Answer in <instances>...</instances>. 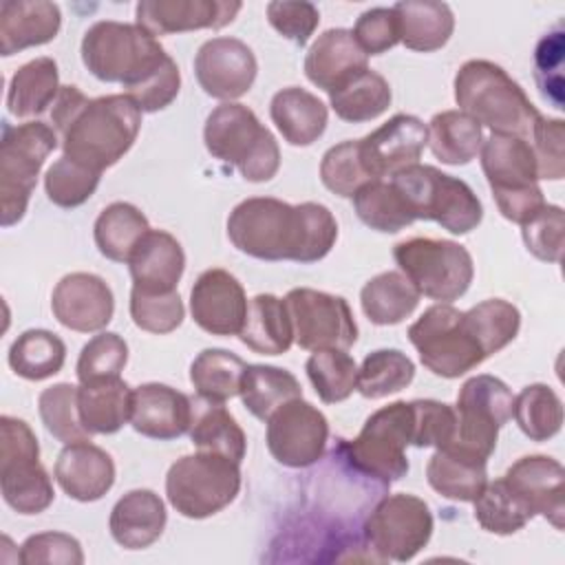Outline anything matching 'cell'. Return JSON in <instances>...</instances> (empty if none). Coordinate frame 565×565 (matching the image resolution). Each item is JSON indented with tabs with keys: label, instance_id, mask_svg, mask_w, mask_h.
Masks as SVG:
<instances>
[{
	"label": "cell",
	"instance_id": "cell-2",
	"mask_svg": "<svg viewBox=\"0 0 565 565\" xmlns=\"http://www.w3.org/2000/svg\"><path fill=\"white\" fill-rule=\"evenodd\" d=\"M455 102L461 113L494 135L530 139L539 119L536 106L525 90L494 62L468 60L455 75Z\"/></svg>",
	"mask_w": 565,
	"mask_h": 565
},
{
	"label": "cell",
	"instance_id": "cell-10",
	"mask_svg": "<svg viewBox=\"0 0 565 565\" xmlns=\"http://www.w3.org/2000/svg\"><path fill=\"white\" fill-rule=\"evenodd\" d=\"M241 463L196 450L177 459L166 475V497L185 519H207L227 508L241 490Z\"/></svg>",
	"mask_w": 565,
	"mask_h": 565
},
{
	"label": "cell",
	"instance_id": "cell-34",
	"mask_svg": "<svg viewBox=\"0 0 565 565\" xmlns=\"http://www.w3.org/2000/svg\"><path fill=\"white\" fill-rule=\"evenodd\" d=\"M241 342L260 355H282L294 344V327L285 300L274 294H258L247 305Z\"/></svg>",
	"mask_w": 565,
	"mask_h": 565
},
{
	"label": "cell",
	"instance_id": "cell-5",
	"mask_svg": "<svg viewBox=\"0 0 565 565\" xmlns=\"http://www.w3.org/2000/svg\"><path fill=\"white\" fill-rule=\"evenodd\" d=\"M168 57L154 35L137 22L99 20L82 38V62L99 82L137 84Z\"/></svg>",
	"mask_w": 565,
	"mask_h": 565
},
{
	"label": "cell",
	"instance_id": "cell-17",
	"mask_svg": "<svg viewBox=\"0 0 565 565\" xmlns=\"http://www.w3.org/2000/svg\"><path fill=\"white\" fill-rule=\"evenodd\" d=\"M329 439V422L302 397L276 408L267 419V448L287 468H307L322 459Z\"/></svg>",
	"mask_w": 565,
	"mask_h": 565
},
{
	"label": "cell",
	"instance_id": "cell-49",
	"mask_svg": "<svg viewBox=\"0 0 565 565\" xmlns=\"http://www.w3.org/2000/svg\"><path fill=\"white\" fill-rule=\"evenodd\" d=\"M305 371L316 388V395L324 404L344 402L358 384V364L342 349L313 351L305 364Z\"/></svg>",
	"mask_w": 565,
	"mask_h": 565
},
{
	"label": "cell",
	"instance_id": "cell-18",
	"mask_svg": "<svg viewBox=\"0 0 565 565\" xmlns=\"http://www.w3.org/2000/svg\"><path fill=\"white\" fill-rule=\"evenodd\" d=\"M258 73L252 49L236 38H212L194 57V75L205 95L223 102L243 97Z\"/></svg>",
	"mask_w": 565,
	"mask_h": 565
},
{
	"label": "cell",
	"instance_id": "cell-48",
	"mask_svg": "<svg viewBox=\"0 0 565 565\" xmlns=\"http://www.w3.org/2000/svg\"><path fill=\"white\" fill-rule=\"evenodd\" d=\"M477 523L492 534H514L525 527L532 519V512L523 505V501L510 490L505 479L488 481L481 494L472 501Z\"/></svg>",
	"mask_w": 565,
	"mask_h": 565
},
{
	"label": "cell",
	"instance_id": "cell-43",
	"mask_svg": "<svg viewBox=\"0 0 565 565\" xmlns=\"http://www.w3.org/2000/svg\"><path fill=\"white\" fill-rule=\"evenodd\" d=\"M7 360L15 375L40 382L62 371L66 347L55 333L46 329H29L13 340Z\"/></svg>",
	"mask_w": 565,
	"mask_h": 565
},
{
	"label": "cell",
	"instance_id": "cell-4",
	"mask_svg": "<svg viewBox=\"0 0 565 565\" xmlns=\"http://www.w3.org/2000/svg\"><path fill=\"white\" fill-rule=\"evenodd\" d=\"M203 141L214 159L234 166L252 183L274 179L280 168L276 137L243 104L225 102L216 106L205 119Z\"/></svg>",
	"mask_w": 565,
	"mask_h": 565
},
{
	"label": "cell",
	"instance_id": "cell-6",
	"mask_svg": "<svg viewBox=\"0 0 565 565\" xmlns=\"http://www.w3.org/2000/svg\"><path fill=\"white\" fill-rule=\"evenodd\" d=\"M479 154L481 170L503 218L523 225L545 205L530 139L492 132L483 139Z\"/></svg>",
	"mask_w": 565,
	"mask_h": 565
},
{
	"label": "cell",
	"instance_id": "cell-14",
	"mask_svg": "<svg viewBox=\"0 0 565 565\" xmlns=\"http://www.w3.org/2000/svg\"><path fill=\"white\" fill-rule=\"evenodd\" d=\"M512 404L514 395L503 380L488 373L466 380L457 395V428L448 446L488 459L497 448L501 426L512 417Z\"/></svg>",
	"mask_w": 565,
	"mask_h": 565
},
{
	"label": "cell",
	"instance_id": "cell-22",
	"mask_svg": "<svg viewBox=\"0 0 565 565\" xmlns=\"http://www.w3.org/2000/svg\"><path fill=\"white\" fill-rule=\"evenodd\" d=\"M510 490L523 501L532 516L541 514L556 530L565 525V470L545 455L516 459L503 475Z\"/></svg>",
	"mask_w": 565,
	"mask_h": 565
},
{
	"label": "cell",
	"instance_id": "cell-28",
	"mask_svg": "<svg viewBox=\"0 0 565 565\" xmlns=\"http://www.w3.org/2000/svg\"><path fill=\"white\" fill-rule=\"evenodd\" d=\"M62 26V13L49 0H4L0 4V53L4 57L51 42Z\"/></svg>",
	"mask_w": 565,
	"mask_h": 565
},
{
	"label": "cell",
	"instance_id": "cell-27",
	"mask_svg": "<svg viewBox=\"0 0 565 565\" xmlns=\"http://www.w3.org/2000/svg\"><path fill=\"white\" fill-rule=\"evenodd\" d=\"M132 287L148 294L177 291L185 269L181 243L163 230H148L128 258Z\"/></svg>",
	"mask_w": 565,
	"mask_h": 565
},
{
	"label": "cell",
	"instance_id": "cell-31",
	"mask_svg": "<svg viewBox=\"0 0 565 565\" xmlns=\"http://www.w3.org/2000/svg\"><path fill=\"white\" fill-rule=\"evenodd\" d=\"M269 117L287 143L311 146L322 137L329 110L313 93L300 86H289L271 97Z\"/></svg>",
	"mask_w": 565,
	"mask_h": 565
},
{
	"label": "cell",
	"instance_id": "cell-53",
	"mask_svg": "<svg viewBox=\"0 0 565 565\" xmlns=\"http://www.w3.org/2000/svg\"><path fill=\"white\" fill-rule=\"evenodd\" d=\"M128 362V344L119 333L104 331L93 335L77 358V380L82 384L104 377H119Z\"/></svg>",
	"mask_w": 565,
	"mask_h": 565
},
{
	"label": "cell",
	"instance_id": "cell-24",
	"mask_svg": "<svg viewBox=\"0 0 565 565\" xmlns=\"http://www.w3.org/2000/svg\"><path fill=\"white\" fill-rule=\"evenodd\" d=\"M194 415V402L159 382L141 384L132 391V411H130V426L150 439L170 441L185 433H190Z\"/></svg>",
	"mask_w": 565,
	"mask_h": 565
},
{
	"label": "cell",
	"instance_id": "cell-33",
	"mask_svg": "<svg viewBox=\"0 0 565 565\" xmlns=\"http://www.w3.org/2000/svg\"><path fill=\"white\" fill-rule=\"evenodd\" d=\"M393 11L397 18L399 42L411 51H437L455 31V15L446 2L402 0L393 4Z\"/></svg>",
	"mask_w": 565,
	"mask_h": 565
},
{
	"label": "cell",
	"instance_id": "cell-54",
	"mask_svg": "<svg viewBox=\"0 0 565 565\" xmlns=\"http://www.w3.org/2000/svg\"><path fill=\"white\" fill-rule=\"evenodd\" d=\"M130 318L132 322L148 333H170L174 331L183 318L185 307L181 302L179 291L168 294H148L141 289L130 291Z\"/></svg>",
	"mask_w": 565,
	"mask_h": 565
},
{
	"label": "cell",
	"instance_id": "cell-40",
	"mask_svg": "<svg viewBox=\"0 0 565 565\" xmlns=\"http://www.w3.org/2000/svg\"><path fill=\"white\" fill-rule=\"evenodd\" d=\"M148 230V218L139 207L126 201H115L99 212L93 236L102 256L115 263H128Z\"/></svg>",
	"mask_w": 565,
	"mask_h": 565
},
{
	"label": "cell",
	"instance_id": "cell-46",
	"mask_svg": "<svg viewBox=\"0 0 565 565\" xmlns=\"http://www.w3.org/2000/svg\"><path fill=\"white\" fill-rule=\"evenodd\" d=\"M415 377L413 360L399 349H377L358 369L355 391L366 399H382L406 388Z\"/></svg>",
	"mask_w": 565,
	"mask_h": 565
},
{
	"label": "cell",
	"instance_id": "cell-56",
	"mask_svg": "<svg viewBox=\"0 0 565 565\" xmlns=\"http://www.w3.org/2000/svg\"><path fill=\"white\" fill-rule=\"evenodd\" d=\"M521 234L527 252L539 260L558 263L563 254V234H565V214L563 207L545 203L532 218L521 225Z\"/></svg>",
	"mask_w": 565,
	"mask_h": 565
},
{
	"label": "cell",
	"instance_id": "cell-13",
	"mask_svg": "<svg viewBox=\"0 0 565 565\" xmlns=\"http://www.w3.org/2000/svg\"><path fill=\"white\" fill-rule=\"evenodd\" d=\"M406 335L417 349L422 364L433 375L446 380H455L486 360L481 347L463 324V311L450 302L428 307L408 327Z\"/></svg>",
	"mask_w": 565,
	"mask_h": 565
},
{
	"label": "cell",
	"instance_id": "cell-50",
	"mask_svg": "<svg viewBox=\"0 0 565 565\" xmlns=\"http://www.w3.org/2000/svg\"><path fill=\"white\" fill-rule=\"evenodd\" d=\"M77 393H79V386L60 382L44 388L38 397V411L44 428L62 444L90 439V433L84 428L79 419Z\"/></svg>",
	"mask_w": 565,
	"mask_h": 565
},
{
	"label": "cell",
	"instance_id": "cell-7",
	"mask_svg": "<svg viewBox=\"0 0 565 565\" xmlns=\"http://www.w3.org/2000/svg\"><path fill=\"white\" fill-rule=\"evenodd\" d=\"M413 404L393 402L366 417L355 439L342 441L340 452L355 472L391 486L408 472L406 446H413Z\"/></svg>",
	"mask_w": 565,
	"mask_h": 565
},
{
	"label": "cell",
	"instance_id": "cell-12",
	"mask_svg": "<svg viewBox=\"0 0 565 565\" xmlns=\"http://www.w3.org/2000/svg\"><path fill=\"white\" fill-rule=\"evenodd\" d=\"M393 258L419 296L452 302L461 298L475 276L470 252L446 238L413 236L395 245Z\"/></svg>",
	"mask_w": 565,
	"mask_h": 565
},
{
	"label": "cell",
	"instance_id": "cell-23",
	"mask_svg": "<svg viewBox=\"0 0 565 565\" xmlns=\"http://www.w3.org/2000/svg\"><path fill=\"white\" fill-rule=\"evenodd\" d=\"M236 0H141L135 18L150 35H168L196 29H223L241 11Z\"/></svg>",
	"mask_w": 565,
	"mask_h": 565
},
{
	"label": "cell",
	"instance_id": "cell-15",
	"mask_svg": "<svg viewBox=\"0 0 565 565\" xmlns=\"http://www.w3.org/2000/svg\"><path fill=\"white\" fill-rule=\"evenodd\" d=\"M362 530L377 561L406 563L430 541L433 512L428 503L415 494H388L377 501Z\"/></svg>",
	"mask_w": 565,
	"mask_h": 565
},
{
	"label": "cell",
	"instance_id": "cell-16",
	"mask_svg": "<svg viewBox=\"0 0 565 565\" xmlns=\"http://www.w3.org/2000/svg\"><path fill=\"white\" fill-rule=\"evenodd\" d=\"M294 327V342L307 351L351 349L358 340V324L342 296L298 287L285 296Z\"/></svg>",
	"mask_w": 565,
	"mask_h": 565
},
{
	"label": "cell",
	"instance_id": "cell-30",
	"mask_svg": "<svg viewBox=\"0 0 565 565\" xmlns=\"http://www.w3.org/2000/svg\"><path fill=\"white\" fill-rule=\"evenodd\" d=\"M488 459L457 446H444L433 452L426 466V479L435 492L452 501H475L488 483Z\"/></svg>",
	"mask_w": 565,
	"mask_h": 565
},
{
	"label": "cell",
	"instance_id": "cell-41",
	"mask_svg": "<svg viewBox=\"0 0 565 565\" xmlns=\"http://www.w3.org/2000/svg\"><path fill=\"white\" fill-rule=\"evenodd\" d=\"M245 362L225 349H203L190 364V382L199 399L210 404H225L238 395Z\"/></svg>",
	"mask_w": 565,
	"mask_h": 565
},
{
	"label": "cell",
	"instance_id": "cell-8",
	"mask_svg": "<svg viewBox=\"0 0 565 565\" xmlns=\"http://www.w3.org/2000/svg\"><path fill=\"white\" fill-rule=\"evenodd\" d=\"M415 221H435L450 234H468L483 218V205L472 188L433 166H408L391 177Z\"/></svg>",
	"mask_w": 565,
	"mask_h": 565
},
{
	"label": "cell",
	"instance_id": "cell-9",
	"mask_svg": "<svg viewBox=\"0 0 565 565\" xmlns=\"http://www.w3.org/2000/svg\"><path fill=\"white\" fill-rule=\"evenodd\" d=\"M57 132L44 121H24L11 126L2 124L0 139V223L11 227L22 221L40 168L57 148Z\"/></svg>",
	"mask_w": 565,
	"mask_h": 565
},
{
	"label": "cell",
	"instance_id": "cell-57",
	"mask_svg": "<svg viewBox=\"0 0 565 565\" xmlns=\"http://www.w3.org/2000/svg\"><path fill=\"white\" fill-rule=\"evenodd\" d=\"M413 446L444 448L452 441L457 428L455 408L437 399H413Z\"/></svg>",
	"mask_w": 565,
	"mask_h": 565
},
{
	"label": "cell",
	"instance_id": "cell-29",
	"mask_svg": "<svg viewBox=\"0 0 565 565\" xmlns=\"http://www.w3.org/2000/svg\"><path fill=\"white\" fill-rule=\"evenodd\" d=\"M166 505L148 488L126 492L110 510L108 527L113 539L126 550L150 547L166 530Z\"/></svg>",
	"mask_w": 565,
	"mask_h": 565
},
{
	"label": "cell",
	"instance_id": "cell-20",
	"mask_svg": "<svg viewBox=\"0 0 565 565\" xmlns=\"http://www.w3.org/2000/svg\"><path fill=\"white\" fill-rule=\"evenodd\" d=\"M51 309L62 327L79 333H93L102 331L113 320L115 298L102 276L73 271L55 285Z\"/></svg>",
	"mask_w": 565,
	"mask_h": 565
},
{
	"label": "cell",
	"instance_id": "cell-47",
	"mask_svg": "<svg viewBox=\"0 0 565 565\" xmlns=\"http://www.w3.org/2000/svg\"><path fill=\"white\" fill-rule=\"evenodd\" d=\"M512 417L525 437L547 441L563 426V402L547 384H530L514 397Z\"/></svg>",
	"mask_w": 565,
	"mask_h": 565
},
{
	"label": "cell",
	"instance_id": "cell-51",
	"mask_svg": "<svg viewBox=\"0 0 565 565\" xmlns=\"http://www.w3.org/2000/svg\"><path fill=\"white\" fill-rule=\"evenodd\" d=\"M320 179L327 190L344 199H351L362 185L375 181L364 168L358 139L335 143L322 154Z\"/></svg>",
	"mask_w": 565,
	"mask_h": 565
},
{
	"label": "cell",
	"instance_id": "cell-1",
	"mask_svg": "<svg viewBox=\"0 0 565 565\" xmlns=\"http://www.w3.org/2000/svg\"><path fill=\"white\" fill-rule=\"evenodd\" d=\"M232 245L258 260L316 263L338 238V223L322 203L289 205L274 196L241 201L227 216Z\"/></svg>",
	"mask_w": 565,
	"mask_h": 565
},
{
	"label": "cell",
	"instance_id": "cell-62",
	"mask_svg": "<svg viewBox=\"0 0 565 565\" xmlns=\"http://www.w3.org/2000/svg\"><path fill=\"white\" fill-rule=\"evenodd\" d=\"M353 40L366 55H382L399 42V29L393 7H373L360 13L353 26Z\"/></svg>",
	"mask_w": 565,
	"mask_h": 565
},
{
	"label": "cell",
	"instance_id": "cell-36",
	"mask_svg": "<svg viewBox=\"0 0 565 565\" xmlns=\"http://www.w3.org/2000/svg\"><path fill=\"white\" fill-rule=\"evenodd\" d=\"M238 395L243 399V406L256 419L267 422L276 408L302 397V386L287 369L271 364H247Z\"/></svg>",
	"mask_w": 565,
	"mask_h": 565
},
{
	"label": "cell",
	"instance_id": "cell-45",
	"mask_svg": "<svg viewBox=\"0 0 565 565\" xmlns=\"http://www.w3.org/2000/svg\"><path fill=\"white\" fill-rule=\"evenodd\" d=\"M463 324L481 347L483 355L490 358L516 338L521 313L512 302L503 298H490L463 311Z\"/></svg>",
	"mask_w": 565,
	"mask_h": 565
},
{
	"label": "cell",
	"instance_id": "cell-3",
	"mask_svg": "<svg viewBox=\"0 0 565 565\" xmlns=\"http://www.w3.org/2000/svg\"><path fill=\"white\" fill-rule=\"evenodd\" d=\"M139 128L141 110L130 97H95L60 135L62 152L95 172H104L132 148Z\"/></svg>",
	"mask_w": 565,
	"mask_h": 565
},
{
	"label": "cell",
	"instance_id": "cell-26",
	"mask_svg": "<svg viewBox=\"0 0 565 565\" xmlns=\"http://www.w3.org/2000/svg\"><path fill=\"white\" fill-rule=\"evenodd\" d=\"M369 68V55L358 46L349 29H327L305 55L307 79L331 93Z\"/></svg>",
	"mask_w": 565,
	"mask_h": 565
},
{
	"label": "cell",
	"instance_id": "cell-37",
	"mask_svg": "<svg viewBox=\"0 0 565 565\" xmlns=\"http://www.w3.org/2000/svg\"><path fill=\"white\" fill-rule=\"evenodd\" d=\"M360 305L373 324L388 327L417 309L419 291L402 271H382L362 287Z\"/></svg>",
	"mask_w": 565,
	"mask_h": 565
},
{
	"label": "cell",
	"instance_id": "cell-11",
	"mask_svg": "<svg viewBox=\"0 0 565 565\" xmlns=\"http://www.w3.org/2000/svg\"><path fill=\"white\" fill-rule=\"evenodd\" d=\"M0 490L18 514H40L53 503V483L40 463V444L24 419L0 417Z\"/></svg>",
	"mask_w": 565,
	"mask_h": 565
},
{
	"label": "cell",
	"instance_id": "cell-52",
	"mask_svg": "<svg viewBox=\"0 0 565 565\" xmlns=\"http://www.w3.org/2000/svg\"><path fill=\"white\" fill-rule=\"evenodd\" d=\"M102 172H95L68 157L62 154L44 174V190L51 203L57 207H79L86 203L97 185H99Z\"/></svg>",
	"mask_w": 565,
	"mask_h": 565
},
{
	"label": "cell",
	"instance_id": "cell-59",
	"mask_svg": "<svg viewBox=\"0 0 565 565\" xmlns=\"http://www.w3.org/2000/svg\"><path fill=\"white\" fill-rule=\"evenodd\" d=\"M530 143L534 150L536 159V170L539 179H550L558 181L565 177V154H563V143H565V121L556 117H543L532 126Z\"/></svg>",
	"mask_w": 565,
	"mask_h": 565
},
{
	"label": "cell",
	"instance_id": "cell-32",
	"mask_svg": "<svg viewBox=\"0 0 565 565\" xmlns=\"http://www.w3.org/2000/svg\"><path fill=\"white\" fill-rule=\"evenodd\" d=\"M77 406L90 435H113L130 422L132 388L121 377L93 380L79 386Z\"/></svg>",
	"mask_w": 565,
	"mask_h": 565
},
{
	"label": "cell",
	"instance_id": "cell-25",
	"mask_svg": "<svg viewBox=\"0 0 565 565\" xmlns=\"http://www.w3.org/2000/svg\"><path fill=\"white\" fill-rule=\"evenodd\" d=\"M53 475L60 488L71 499L90 503L102 499L113 488L115 463L104 448L86 439V441L66 444L62 448V452L57 455Z\"/></svg>",
	"mask_w": 565,
	"mask_h": 565
},
{
	"label": "cell",
	"instance_id": "cell-44",
	"mask_svg": "<svg viewBox=\"0 0 565 565\" xmlns=\"http://www.w3.org/2000/svg\"><path fill=\"white\" fill-rule=\"evenodd\" d=\"M351 199L358 218L375 232L395 234L415 221L408 203L391 181H371Z\"/></svg>",
	"mask_w": 565,
	"mask_h": 565
},
{
	"label": "cell",
	"instance_id": "cell-55",
	"mask_svg": "<svg viewBox=\"0 0 565 565\" xmlns=\"http://www.w3.org/2000/svg\"><path fill=\"white\" fill-rule=\"evenodd\" d=\"M181 88V73L177 62L168 55L154 71H150L146 77H141L137 84L124 88L126 97L132 99V104L141 113H157L168 108Z\"/></svg>",
	"mask_w": 565,
	"mask_h": 565
},
{
	"label": "cell",
	"instance_id": "cell-19",
	"mask_svg": "<svg viewBox=\"0 0 565 565\" xmlns=\"http://www.w3.org/2000/svg\"><path fill=\"white\" fill-rule=\"evenodd\" d=\"M358 141L364 168L377 181L419 161L428 143V126L415 115L397 113Z\"/></svg>",
	"mask_w": 565,
	"mask_h": 565
},
{
	"label": "cell",
	"instance_id": "cell-42",
	"mask_svg": "<svg viewBox=\"0 0 565 565\" xmlns=\"http://www.w3.org/2000/svg\"><path fill=\"white\" fill-rule=\"evenodd\" d=\"M391 99L393 93L388 82L371 68L329 93L333 113L349 124H362L380 117L391 106Z\"/></svg>",
	"mask_w": 565,
	"mask_h": 565
},
{
	"label": "cell",
	"instance_id": "cell-39",
	"mask_svg": "<svg viewBox=\"0 0 565 565\" xmlns=\"http://www.w3.org/2000/svg\"><path fill=\"white\" fill-rule=\"evenodd\" d=\"M190 439L196 450L223 455L236 463L245 457V433L234 415L223 404L194 402V415L190 426Z\"/></svg>",
	"mask_w": 565,
	"mask_h": 565
},
{
	"label": "cell",
	"instance_id": "cell-60",
	"mask_svg": "<svg viewBox=\"0 0 565 565\" xmlns=\"http://www.w3.org/2000/svg\"><path fill=\"white\" fill-rule=\"evenodd\" d=\"M18 561L22 565H82L84 554L75 536L66 532H40L20 545Z\"/></svg>",
	"mask_w": 565,
	"mask_h": 565
},
{
	"label": "cell",
	"instance_id": "cell-61",
	"mask_svg": "<svg viewBox=\"0 0 565 565\" xmlns=\"http://www.w3.org/2000/svg\"><path fill=\"white\" fill-rule=\"evenodd\" d=\"M267 20L282 38L302 46L318 29L320 11L307 0H274L267 4Z\"/></svg>",
	"mask_w": 565,
	"mask_h": 565
},
{
	"label": "cell",
	"instance_id": "cell-21",
	"mask_svg": "<svg viewBox=\"0 0 565 565\" xmlns=\"http://www.w3.org/2000/svg\"><path fill=\"white\" fill-rule=\"evenodd\" d=\"M243 285L225 269H205L190 291L192 320L212 335H238L247 316Z\"/></svg>",
	"mask_w": 565,
	"mask_h": 565
},
{
	"label": "cell",
	"instance_id": "cell-58",
	"mask_svg": "<svg viewBox=\"0 0 565 565\" xmlns=\"http://www.w3.org/2000/svg\"><path fill=\"white\" fill-rule=\"evenodd\" d=\"M563 26L556 24L550 33H545L534 51V77L541 88V95L554 104V108L563 106Z\"/></svg>",
	"mask_w": 565,
	"mask_h": 565
},
{
	"label": "cell",
	"instance_id": "cell-35",
	"mask_svg": "<svg viewBox=\"0 0 565 565\" xmlns=\"http://www.w3.org/2000/svg\"><path fill=\"white\" fill-rule=\"evenodd\" d=\"M60 73L53 57H35L22 64L7 88V108L18 119H31L51 110L60 93Z\"/></svg>",
	"mask_w": 565,
	"mask_h": 565
},
{
	"label": "cell",
	"instance_id": "cell-38",
	"mask_svg": "<svg viewBox=\"0 0 565 565\" xmlns=\"http://www.w3.org/2000/svg\"><path fill=\"white\" fill-rule=\"evenodd\" d=\"M428 146L441 163L466 166L483 146V128L461 110H444L428 124Z\"/></svg>",
	"mask_w": 565,
	"mask_h": 565
},
{
	"label": "cell",
	"instance_id": "cell-63",
	"mask_svg": "<svg viewBox=\"0 0 565 565\" xmlns=\"http://www.w3.org/2000/svg\"><path fill=\"white\" fill-rule=\"evenodd\" d=\"M90 99L77 88V86H62L51 110H49V117H51V126L53 130L57 132V137L71 126V121L79 115V110L88 104Z\"/></svg>",
	"mask_w": 565,
	"mask_h": 565
}]
</instances>
